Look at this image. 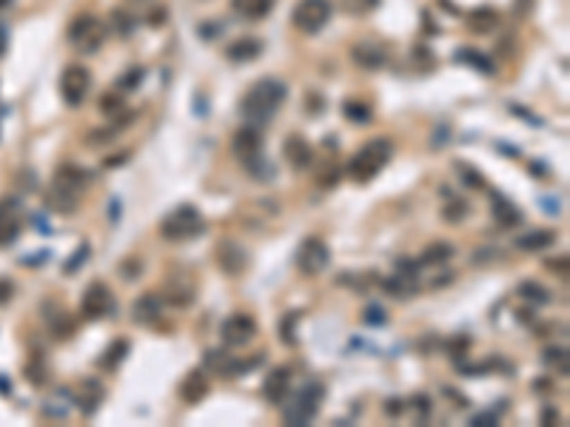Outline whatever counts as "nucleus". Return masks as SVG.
<instances>
[{
    "label": "nucleus",
    "instance_id": "1",
    "mask_svg": "<svg viewBox=\"0 0 570 427\" xmlns=\"http://www.w3.org/2000/svg\"><path fill=\"white\" fill-rule=\"evenodd\" d=\"M285 97H288V88H285L282 80H277V77H263V80H257V83L243 94L240 111H243V117H246L251 126H263V123H268L271 117L279 111V106H282Z\"/></svg>",
    "mask_w": 570,
    "mask_h": 427
},
{
    "label": "nucleus",
    "instance_id": "2",
    "mask_svg": "<svg viewBox=\"0 0 570 427\" xmlns=\"http://www.w3.org/2000/svg\"><path fill=\"white\" fill-rule=\"evenodd\" d=\"M391 154H394V142L388 137H376V140L365 142V146L353 154V160L348 162L351 180H356V182L374 180L391 162Z\"/></svg>",
    "mask_w": 570,
    "mask_h": 427
},
{
    "label": "nucleus",
    "instance_id": "3",
    "mask_svg": "<svg viewBox=\"0 0 570 427\" xmlns=\"http://www.w3.org/2000/svg\"><path fill=\"white\" fill-rule=\"evenodd\" d=\"M325 399V385L322 382H305L291 399H285V410H282V421L288 427H302L308 424L322 408Z\"/></svg>",
    "mask_w": 570,
    "mask_h": 427
},
{
    "label": "nucleus",
    "instance_id": "4",
    "mask_svg": "<svg viewBox=\"0 0 570 427\" xmlns=\"http://www.w3.org/2000/svg\"><path fill=\"white\" fill-rule=\"evenodd\" d=\"M205 231V220L194 205H177L172 213H165L160 222V236L169 243H185L194 240Z\"/></svg>",
    "mask_w": 570,
    "mask_h": 427
},
{
    "label": "nucleus",
    "instance_id": "5",
    "mask_svg": "<svg viewBox=\"0 0 570 427\" xmlns=\"http://www.w3.org/2000/svg\"><path fill=\"white\" fill-rule=\"evenodd\" d=\"M106 40V26L94 15H80L68 23V43L80 49V55H94Z\"/></svg>",
    "mask_w": 570,
    "mask_h": 427
},
{
    "label": "nucleus",
    "instance_id": "6",
    "mask_svg": "<svg viewBox=\"0 0 570 427\" xmlns=\"http://www.w3.org/2000/svg\"><path fill=\"white\" fill-rule=\"evenodd\" d=\"M294 26L305 35H317L331 20V3L328 0H300L291 12Z\"/></svg>",
    "mask_w": 570,
    "mask_h": 427
},
{
    "label": "nucleus",
    "instance_id": "7",
    "mask_svg": "<svg viewBox=\"0 0 570 427\" xmlns=\"http://www.w3.org/2000/svg\"><path fill=\"white\" fill-rule=\"evenodd\" d=\"M331 263V251L322 240H317V236H308V240H302L300 251H297V265L305 276H317L328 268Z\"/></svg>",
    "mask_w": 570,
    "mask_h": 427
},
{
    "label": "nucleus",
    "instance_id": "8",
    "mask_svg": "<svg viewBox=\"0 0 570 427\" xmlns=\"http://www.w3.org/2000/svg\"><path fill=\"white\" fill-rule=\"evenodd\" d=\"M91 88V71L86 66H68L60 77V94L68 106H80Z\"/></svg>",
    "mask_w": 570,
    "mask_h": 427
},
{
    "label": "nucleus",
    "instance_id": "9",
    "mask_svg": "<svg viewBox=\"0 0 570 427\" xmlns=\"http://www.w3.org/2000/svg\"><path fill=\"white\" fill-rule=\"evenodd\" d=\"M114 307H117V302H114V296H111V291H109V285H103V282H91L89 288H86L83 302H80V311H83L86 319H103V316H111V314H114Z\"/></svg>",
    "mask_w": 570,
    "mask_h": 427
},
{
    "label": "nucleus",
    "instance_id": "10",
    "mask_svg": "<svg viewBox=\"0 0 570 427\" xmlns=\"http://www.w3.org/2000/svg\"><path fill=\"white\" fill-rule=\"evenodd\" d=\"M220 334H223V342H226V345L243 348V345H248V342L257 336V322H254L248 314H231V316L223 322Z\"/></svg>",
    "mask_w": 570,
    "mask_h": 427
},
{
    "label": "nucleus",
    "instance_id": "11",
    "mask_svg": "<svg viewBox=\"0 0 570 427\" xmlns=\"http://www.w3.org/2000/svg\"><path fill=\"white\" fill-rule=\"evenodd\" d=\"M231 149L246 165L254 162L257 157H263V131H259L257 126H251V123L243 126V129H237L234 140H231Z\"/></svg>",
    "mask_w": 570,
    "mask_h": 427
},
{
    "label": "nucleus",
    "instance_id": "12",
    "mask_svg": "<svg viewBox=\"0 0 570 427\" xmlns=\"http://www.w3.org/2000/svg\"><path fill=\"white\" fill-rule=\"evenodd\" d=\"M214 259H217V265L223 274L228 276H237V274H243L246 265H248V254L240 243H234V240H223L217 248H214Z\"/></svg>",
    "mask_w": 570,
    "mask_h": 427
},
{
    "label": "nucleus",
    "instance_id": "13",
    "mask_svg": "<svg viewBox=\"0 0 570 427\" xmlns=\"http://www.w3.org/2000/svg\"><path fill=\"white\" fill-rule=\"evenodd\" d=\"M103 399H106V390H103V385L98 382V379H80V388L75 393V401H77V408H80L83 416L98 413V408L103 405Z\"/></svg>",
    "mask_w": 570,
    "mask_h": 427
},
{
    "label": "nucleus",
    "instance_id": "14",
    "mask_svg": "<svg viewBox=\"0 0 570 427\" xmlns=\"http://www.w3.org/2000/svg\"><path fill=\"white\" fill-rule=\"evenodd\" d=\"M282 154H285V160H288L291 169L302 171V169H308V162H311L314 149H311V142H308L305 137L291 134V137H285V142H282Z\"/></svg>",
    "mask_w": 570,
    "mask_h": 427
},
{
    "label": "nucleus",
    "instance_id": "15",
    "mask_svg": "<svg viewBox=\"0 0 570 427\" xmlns=\"http://www.w3.org/2000/svg\"><path fill=\"white\" fill-rule=\"evenodd\" d=\"M163 314V299L157 294H142L131 305V319L137 325H154Z\"/></svg>",
    "mask_w": 570,
    "mask_h": 427
},
{
    "label": "nucleus",
    "instance_id": "16",
    "mask_svg": "<svg viewBox=\"0 0 570 427\" xmlns=\"http://www.w3.org/2000/svg\"><path fill=\"white\" fill-rule=\"evenodd\" d=\"M351 60L360 68H368V71H379V68H385V63H388L385 52L379 49L376 43H356L351 49Z\"/></svg>",
    "mask_w": 570,
    "mask_h": 427
},
{
    "label": "nucleus",
    "instance_id": "17",
    "mask_svg": "<svg viewBox=\"0 0 570 427\" xmlns=\"http://www.w3.org/2000/svg\"><path fill=\"white\" fill-rule=\"evenodd\" d=\"M288 385H291L288 368H274L263 382V393H266V399L271 401V405H282L285 396H288Z\"/></svg>",
    "mask_w": 570,
    "mask_h": 427
},
{
    "label": "nucleus",
    "instance_id": "18",
    "mask_svg": "<svg viewBox=\"0 0 570 427\" xmlns=\"http://www.w3.org/2000/svg\"><path fill=\"white\" fill-rule=\"evenodd\" d=\"M86 182H89V171H86V169H80V165H75V162H66V165H60L57 174H55V185L68 188V191H75V194H80V191H83Z\"/></svg>",
    "mask_w": 570,
    "mask_h": 427
},
{
    "label": "nucleus",
    "instance_id": "19",
    "mask_svg": "<svg viewBox=\"0 0 570 427\" xmlns=\"http://www.w3.org/2000/svg\"><path fill=\"white\" fill-rule=\"evenodd\" d=\"M259 55H263V43H259L257 37H240L226 49V57L234 60V63H251Z\"/></svg>",
    "mask_w": 570,
    "mask_h": 427
},
{
    "label": "nucleus",
    "instance_id": "20",
    "mask_svg": "<svg viewBox=\"0 0 570 427\" xmlns=\"http://www.w3.org/2000/svg\"><path fill=\"white\" fill-rule=\"evenodd\" d=\"M490 205H493V220L502 225V228H513V225H519L522 222V211L511 202V200H505L502 194H490Z\"/></svg>",
    "mask_w": 570,
    "mask_h": 427
},
{
    "label": "nucleus",
    "instance_id": "21",
    "mask_svg": "<svg viewBox=\"0 0 570 427\" xmlns=\"http://www.w3.org/2000/svg\"><path fill=\"white\" fill-rule=\"evenodd\" d=\"M197 296V288L192 282H180V279H172L169 285L163 288V302H169V305H177V307H185V305H192Z\"/></svg>",
    "mask_w": 570,
    "mask_h": 427
},
{
    "label": "nucleus",
    "instance_id": "22",
    "mask_svg": "<svg viewBox=\"0 0 570 427\" xmlns=\"http://www.w3.org/2000/svg\"><path fill=\"white\" fill-rule=\"evenodd\" d=\"M180 396H183V401H188V405H197V401H203L208 396V379L200 370L188 373L183 379V385H180Z\"/></svg>",
    "mask_w": 570,
    "mask_h": 427
},
{
    "label": "nucleus",
    "instance_id": "23",
    "mask_svg": "<svg viewBox=\"0 0 570 427\" xmlns=\"http://www.w3.org/2000/svg\"><path fill=\"white\" fill-rule=\"evenodd\" d=\"M77 202H80V194L68 191V188H60L55 182H52L49 191H46V205H49L52 211H57V213H71L77 208Z\"/></svg>",
    "mask_w": 570,
    "mask_h": 427
},
{
    "label": "nucleus",
    "instance_id": "24",
    "mask_svg": "<svg viewBox=\"0 0 570 427\" xmlns=\"http://www.w3.org/2000/svg\"><path fill=\"white\" fill-rule=\"evenodd\" d=\"M496 26H499V15L490 6H479V9H473L468 15V29L477 32V35H490Z\"/></svg>",
    "mask_w": 570,
    "mask_h": 427
},
{
    "label": "nucleus",
    "instance_id": "25",
    "mask_svg": "<svg viewBox=\"0 0 570 427\" xmlns=\"http://www.w3.org/2000/svg\"><path fill=\"white\" fill-rule=\"evenodd\" d=\"M556 243V231H551V228H539V231H531V234H525V236H519L516 240V248L519 251H544V248H551Z\"/></svg>",
    "mask_w": 570,
    "mask_h": 427
},
{
    "label": "nucleus",
    "instance_id": "26",
    "mask_svg": "<svg viewBox=\"0 0 570 427\" xmlns=\"http://www.w3.org/2000/svg\"><path fill=\"white\" fill-rule=\"evenodd\" d=\"M231 9L248 20H263L271 15L274 0H231Z\"/></svg>",
    "mask_w": 570,
    "mask_h": 427
},
{
    "label": "nucleus",
    "instance_id": "27",
    "mask_svg": "<svg viewBox=\"0 0 570 427\" xmlns=\"http://www.w3.org/2000/svg\"><path fill=\"white\" fill-rule=\"evenodd\" d=\"M450 256H454V245H448V243H434V245H428V248L419 254L416 265H419V268H436V265H445Z\"/></svg>",
    "mask_w": 570,
    "mask_h": 427
},
{
    "label": "nucleus",
    "instance_id": "28",
    "mask_svg": "<svg viewBox=\"0 0 570 427\" xmlns=\"http://www.w3.org/2000/svg\"><path fill=\"white\" fill-rule=\"evenodd\" d=\"M129 348H131V345H129L126 339H114V342L106 348V353L98 359V365H100L103 370H117V368H120V362L129 356Z\"/></svg>",
    "mask_w": 570,
    "mask_h": 427
},
{
    "label": "nucleus",
    "instance_id": "29",
    "mask_svg": "<svg viewBox=\"0 0 570 427\" xmlns=\"http://www.w3.org/2000/svg\"><path fill=\"white\" fill-rule=\"evenodd\" d=\"M383 288H385V294L394 296V299H408V296L416 294V279H408V276L396 274V276H391V279H383Z\"/></svg>",
    "mask_w": 570,
    "mask_h": 427
},
{
    "label": "nucleus",
    "instance_id": "30",
    "mask_svg": "<svg viewBox=\"0 0 570 427\" xmlns=\"http://www.w3.org/2000/svg\"><path fill=\"white\" fill-rule=\"evenodd\" d=\"M234 362H237V356H228L226 350H208L205 353V368L220 373V376H231Z\"/></svg>",
    "mask_w": 570,
    "mask_h": 427
},
{
    "label": "nucleus",
    "instance_id": "31",
    "mask_svg": "<svg viewBox=\"0 0 570 427\" xmlns=\"http://www.w3.org/2000/svg\"><path fill=\"white\" fill-rule=\"evenodd\" d=\"M457 60L465 63V66H473L477 71H482V75H490V71H493L490 57L482 55V52H477V49H459V52H457Z\"/></svg>",
    "mask_w": 570,
    "mask_h": 427
},
{
    "label": "nucleus",
    "instance_id": "32",
    "mask_svg": "<svg viewBox=\"0 0 570 427\" xmlns=\"http://www.w3.org/2000/svg\"><path fill=\"white\" fill-rule=\"evenodd\" d=\"M111 26H114V32L120 37H131L134 29H137V17L131 12H126V9H114L111 12Z\"/></svg>",
    "mask_w": 570,
    "mask_h": 427
},
{
    "label": "nucleus",
    "instance_id": "33",
    "mask_svg": "<svg viewBox=\"0 0 570 427\" xmlns=\"http://www.w3.org/2000/svg\"><path fill=\"white\" fill-rule=\"evenodd\" d=\"M98 108L106 114V117H117V114H123L126 111V97L120 91H109V94H100V100H98Z\"/></svg>",
    "mask_w": 570,
    "mask_h": 427
},
{
    "label": "nucleus",
    "instance_id": "34",
    "mask_svg": "<svg viewBox=\"0 0 570 427\" xmlns=\"http://www.w3.org/2000/svg\"><path fill=\"white\" fill-rule=\"evenodd\" d=\"M516 294H519L522 299L533 302V305H548V302H551V294L544 291L539 282H522L519 288H516Z\"/></svg>",
    "mask_w": 570,
    "mask_h": 427
},
{
    "label": "nucleus",
    "instance_id": "35",
    "mask_svg": "<svg viewBox=\"0 0 570 427\" xmlns=\"http://www.w3.org/2000/svg\"><path fill=\"white\" fill-rule=\"evenodd\" d=\"M300 311H291V314H285L282 316V322H279V339L285 342V345H297V322H300Z\"/></svg>",
    "mask_w": 570,
    "mask_h": 427
},
{
    "label": "nucleus",
    "instance_id": "36",
    "mask_svg": "<svg viewBox=\"0 0 570 427\" xmlns=\"http://www.w3.org/2000/svg\"><path fill=\"white\" fill-rule=\"evenodd\" d=\"M468 213V202L465 200H457V197H448L445 208H442V220L445 222H462Z\"/></svg>",
    "mask_w": 570,
    "mask_h": 427
},
{
    "label": "nucleus",
    "instance_id": "37",
    "mask_svg": "<svg viewBox=\"0 0 570 427\" xmlns=\"http://www.w3.org/2000/svg\"><path fill=\"white\" fill-rule=\"evenodd\" d=\"M342 114L348 117V120H353V123H368L371 120V106H365L360 100H345Z\"/></svg>",
    "mask_w": 570,
    "mask_h": 427
},
{
    "label": "nucleus",
    "instance_id": "38",
    "mask_svg": "<svg viewBox=\"0 0 570 427\" xmlns=\"http://www.w3.org/2000/svg\"><path fill=\"white\" fill-rule=\"evenodd\" d=\"M89 254H91V245L89 243H80V248L75 251V254H71L68 259H66V265H63V274H77L83 265H86V259H89Z\"/></svg>",
    "mask_w": 570,
    "mask_h": 427
},
{
    "label": "nucleus",
    "instance_id": "39",
    "mask_svg": "<svg viewBox=\"0 0 570 427\" xmlns=\"http://www.w3.org/2000/svg\"><path fill=\"white\" fill-rule=\"evenodd\" d=\"M26 376L32 385H46V379H49V368H46L43 356H35V359L26 365Z\"/></svg>",
    "mask_w": 570,
    "mask_h": 427
},
{
    "label": "nucleus",
    "instance_id": "40",
    "mask_svg": "<svg viewBox=\"0 0 570 427\" xmlns=\"http://www.w3.org/2000/svg\"><path fill=\"white\" fill-rule=\"evenodd\" d=\"M142 77H146V71H142V68H129L126 75L117 77V91H134V88H140Z\"/></svg>",
    "mask_w": 570,
    "mask_h": 427
},
{
    "label": "nucleus",
    "instance_id": "41",
    "mask_svg": "<svg viewBox=\"0 0 570 427\" xmlns=\"http://www.w3.org/2000/svg\"><path fill=\"white\" fill-rule=\"evenodd\" d=\"M457 169L462 171L459 177H462V182L470 188V191H479V188H485V180L479 177V171L473 169V165H465V162H457Z\"/></svg>",
    "mask_w": 570,
    "mask_h": 427
},
{
    "label": "nucleus",
    "instance_id": "42",
    "mask_svg": "<svg viewBox=\"0 0 570 427\" xmlns=\"http://www.w3.org/2000/svg\"><path fill=\"white\" fill-rule=\"evenodd\" d=\"M379 6V0H342V9L348 15H368Z\"/></svg>",
    "mask_w": 570,
    "mask_h": 427
},
{
    "label": "nucleus",
    "instance_id": "43",
    "mask_svg": "<svg viewBox=\"0 0 570 427\" xmlns=\"http://www.w3.org/2000/svg\"><path fill=\"white\" fill-rule=\"evenodd\" d=\"M117 134H120V131H117L114 126H106V129H94V131H89V134H86V142H89V146H103V142L114 140Z\"/></svg>",
    "mask_w": 570,
    "mask_h": 427
},
{
    "label": "nucleus",
    "instance_id": "44",
    "mask_svg": "<svg viewBox=\"0 0 570 427\" xmlns=\"http://www.w3.org/2000/svg\"><path fill=\"white\" fill-rule=\"evenodd\" d=\"M20 234V222L17 220H3L0 222V245H9L12 240H17Z\"/></svg>",
    "mask_w": 570,
    "mask_h": 427
},
{
    "label": "nucleus",
    "instance_id": "45",
    "mask_svg": "<svg viewBox=\"0 0 570 427\" xmlns=\"http://www.w3.org/2000/svg\"><path fill=\"white\" fill-rule=\"evenodd\" d=\"M544 362H548V365H559L562 373H567V350H564V348H548V350H544Z\"/></svg>",
    "mask_w": 570,
    "mask_h": 427
},
{
    "label": "nucleus",
    "instance_id": "46",
    "mask_svg": "<svg viewBox=\"0 0 570 427\" xmlns=\"http://www.w3.org/2000/svg\"><path fill=\"white\" fill-rule=\"evenodd\" d=\"M140 274H142V265H140L137 256H129V259H123V263H120V276L123 279H137Z\"/></svg>",
    "mask_w": 570,
    "mask_h": 427
},
{
    "label": "nucleus",
    "instance_id": "47",
    "mask_svg": "<svg viewBox=\"0 0 570 427\" xmlns=\"http://www.w3.org/2000/svg\"><path fill=\"white\" fill-rule=\"evenodd\" d=\"M322 108H325V100H322V94H305V111L308 114H322Z\"/></svg>",
    "mask_w": 570,
    "mask_h": 427
},
{
    "label": "nucleus",
    "instance_id": "48",
    "mask_svg": "<svg viewBox=\"0 0 570 427\" xmlns=\"http://www.w3.org/2000/svg\"><path fill=\"white\" fill-rule=\"evenodd\" d=\"M365 322H368V325H385L388 316H385V311H383L379 305H371L368 311H365Z\"/></svg>",
    "mask_w": 570,
    "mask_h": 427
},
{
    "label": "nucleus",
    "instance_id": "49",
    "mask_svg": "<svg viewBox=\"0 0 570 427\" xmlns=\"http://www.w3.org/2000/svg\"><path fill=\"white\" fill-rule=\"evenodd\" d=\"M416 271H419V265H416V263H408V259H399V263H396V274L408 276V279H416Z\"/></svg>",
    "mask_w": 570,
    "mask_h": 427
},
{
    "label": "nucleus",
    "instance_id": "50",
    "mask_svg": "<svg viewBox=\"0 0 570 427\" xmlns=\"http://www.w3.org/2000/svg\"><path fill=\"white\" fill-rule=\"evenodd\" d=\"M385 413H388V416L405 413V401H402V399H388V401H385Z\"/></svg>",
    "mask_w": 570,
    "mask_h": 427
},
{
    "label": "nucleus",
    "instance_id": "51",
    "mask_svg": "<svg viewBox=\"0 0 570 427\" xmlns=\"http://www.w3.org/2000/svg\"><path fill=\"white\" fill-rule=\"evenodd\" d=\"M165 17H169V12H165V9L160 6V9H154V12H151V15L146 17V20H149V26H163V23H165Z\"/></svg>",
    "mask_w": 570,
    "mask_h": 427
},
{
    "label": "nucleus",
    "instance_id": "52",
    "mask_svg": "<svg viewBox=\"0 0 570 427\" xmlns=\"http://www.w3.org/2000/svg\"><path fill=\"white\" fill-rule=\"evenodd\" d=\"M468 348H470V339L462 336V339H457L454 345H450V353H454V359H462V353H465Z\"/></svg>",
    "mask_w": 570,
    "mask_h": 427
},
{
    "label": "nucleus",
    "instance_id": "53",
    "mask_svg": "<svg viewBox=\"0 0 570 427\" xmlns=\"http://www.w3.org/2000/svg\"><path fill=\"white\" fill-rule=\"evenodd\" d=\"M548 265L551 271H556V274H567V256H562V259H548Z\"/></svg>",
    "mask_w": 570,
    "mask_h": 427
},
{
    "label": "nucleus",
    "instance_id": "54",
    "mask_svg": "<svg viewBox=\"0 0 570 427\" xmlns=\"http://www.w3.org/2000/svg\"><path fill=\"white\" fill-rule=\"evenodd\" d=\"M473 424L477 427H485V424H496V416L488 410V413H479V416H473Z\"/></svg>",
    "mask_w": 570,
    "mask_h": 427
},
{
    "label": "nucleus",
    "instance_id": "55",
    "mask_svg": "<svg viewBox=\"0 0 570 427\" xmlns=\"http://www.w3.org/2000/svg\"><path fill=\"white\" fill-rule=\"evenodd\" d=\"M414 401H416V408H419V410H422L425 416H428V413H431V399H428V396H416Z\"/></svg>",
    "mask_w": 570,
    "mask_h": 427
},
{
    "label": "nucleus",
    "instance_id": "56",
    "mask_svg": "<svg viewBox=\"0 0 570 427\" xmlns=\"http://www.w3.org/2000/svg\"><path fill=\"white\" fill-rule=\"evenodd\" d=\"M12 296V282H6V279H0V302H6Z\"/></svg>",
    "mask_w": 570,
    "mask_h": 427
},
{
    "label": "nucleus",
    "instance_id": "57",
    "mask_svg": "<svg viewBox=\"0 0 570 427\" xmlns=\"http://www.w3.org/2000/svg\"><path fill=\"white\" fill-rule=\"evenodd\" d=\"M126 160H129V151H120L117 157H106L103 165H120V162H126Z\"/></svg>",
    "mask_w": 570,
    "mask_h": 427
},
{
    "label": "nucleus",
    "instance_id": "58",
    "mask_svg": "<svg viewBox=\"0 0 570 427\" xmlns=\"http://www.w3.org/2000/svg\"><path fill=\"white\" fill-rule=\"evenodd\" d=\"M3 52H6V29L0 26V55H3Z\"/></svg>",
    "mask_w": 570,
    "mask_h": 427
}]
</instances>
